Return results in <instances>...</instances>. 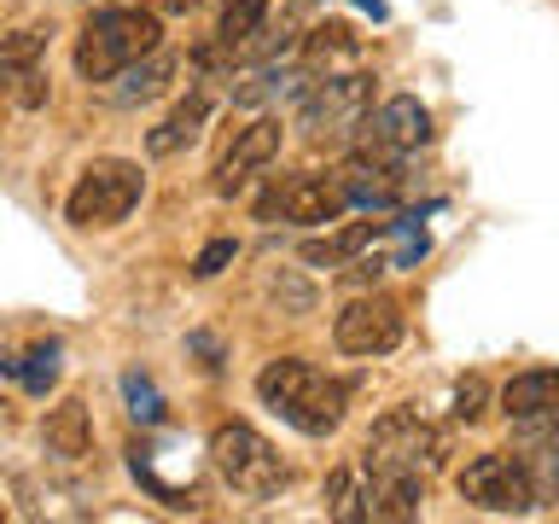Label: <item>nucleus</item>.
<instances>
[{
    "label": "nucleus",
    "instance_id": "1",
    "mask_svg": "<svg viewBox=\"0 0 559 524\" xmlns=\"http://www.w3.org/2000/svg\"><path fill=\"white\" fill-rule=\"evenodd\" d=\"M157 12L146 7H99L76 35V70L82 82H117L134 59L157 47Z\"/></svg>",
    "mask_w": 559,
    "mask_h": 524
},
{
    "label": "nucleus",
    "instance_id": "2",
    "mask_svg": "<svg viewBox=\"0 0 559 524\" xmlns=\"http://www.w3.org/2000/svg\"><path fill=\"white\" fill-rule=\"evenodd\" d=\"M210 461H216V472L227 484L239 489V496H251V501H269L286 489V461L274 454V443L262 437L257 426H245V419H227V426L210 431Z\"/></svg>",
    "mask_w": 559,
    "mask_h": 524
},
{
    "label": "nucleus",
    "instance_id": "3",
    "mask_svg": "<svg viewBox=\"0 0 559 524\" xmlns=\"http://www.w3.org/2000/svg\"><path fill=\"white\" fill-rule=\"evenodd\" d=\"M146 199V175H140V164H129V157H94L76 187H70L64 199V216L76 227H117L129 222V210Z\"/></svg>",
    "mask_w": 559,
    "mask_h": 524
},
{
    "label": "nucleus",
    "instance_id": "4",
    "mask_svg": "<svg viewBox=\"0 0 559 524\" xmlns=\"http://www.w3.org/2000/svg\"><path fill=\"white\" fill-rule=\"evenodd\" d=\"M449 454V437L431 431L419 414L408 408H391L379 419L373 431H367V454H361V472H426Z\"/></svg>",
    "mask_w": 559,
    "mask_h": 524
},
{
    "label": "nucleus",
    "instance_id": "5",
    "mask_svg": "<svg viewBox=\"0 0 559 524\" xmlns=\"http://www.w3.org/2000/svg\"><path fill=\"white\" fill-rule=\"evenodd\" d=\"M373 105V76L367 70H326V82H309L297 94V129L304 134H344L356 129Z\"/></svg>",
    "mask_w": 559,
    "mask_h": 524
},
{
    "label": "nucleus",
    "instance_id": "6",
    "mask_svg": "<svg viewBox=\"0 0 559 524\" xmlns=\"http://www.w3.org/2000/svg\"><path fill=\"white\" fill-rule=\"evenodd\" d=\"M461 496L472 507H484V513H531L536 507V489L524 478L519 454H478V461H466Z\"/></svg>",
    "mask_w": 559,
    "mask_h": 524
},
{
    "label": "nucleus",
    "instance_id": "7",
    "mask_svg": "<svg viewBox=\"0 0 559 524\" xmlns=\"http://www.w3.org/2000/svg\"><path fill=\"white\" fill-rule=\"evenodd\" d=\"M332 344L344 356H391L402 344V309L391 297H356L338 321H332Z\"/></svg>",
    "mask_w": 559,
    "mask_h": 524
},
{
    "label": "nucleus",
    "instance_id": "8",
    "mask_svg": "<svg viewBox=\"0 0 559 524\" xmlns=\"http://www.w3.org/2000/svg\"><path fill=\"white\" fill-rule=\"evenodd\" d=\"M361 129H367V146L361 152H373V157H408V152H419L431 140V111L414 94H396V99H384L379 111H367Z\"/></svg>",
    "mask_w": 559,
    "mask_h": 524
},
{
    "label": "nucleus",
    "instance_id": "9",
    "mask_svg": "<svg viewBox=\"0 0 559 524\" xmlns=\"http://www.w3.org/2000/svg\"><path fill=\"white\" fill-rule=\"evenodd\" d=\"M280 140H286V122H280V117H257L251 129H239L234 146L216 157V181H210V187H216L222 199H234L257 169H269L280 157Z\"/></svg>",
    "mask_w": 559,
    "mask_h": 524
},
{
    "label": "nucleus",
    "instance_id": "10",
    "mask_svg": "<svg viewBox=\"0 0 559 524\" xmlns=\"http://www.w3.org/2000/svg\"><path fill=\"white\" fill-rule=\"evenodd\" d=\"M344 210H349V199H344L338 175H292V181H280L274 216H286L297 227H326V222H338Z\"/></svg>",
    "mask_w": 559,
    "mask_h": 524
},
{
    "label": "nucleus",
    "instance_id": "11",
    "mask_svg": "<svg viewBox=\"0 0 559 524\" xmlns=\"http://www.w3.org/2000/svg\"><path fill=\"white\" fill-rule=\"evenodd\" d=\"M338 187H344V199L356 210H391L402 199V169H396V157L361 152L356 164L338 169Z\"/></svg>",
    "mask_w": 559,
    "mask_h": 524
},
{
    "label": "nucleus",
    "instance_id": "12",
    "mask_svg": "<svg viewBox=\"0 0 559 524\" xmlns=\"http://www.w3.org/2000/svg\"><path fill=\"white\" fill-rule=\"evenodd\" d=\"M349 391H356L349 379L314 373V384H309V391L297 396L280 419H286V426H297L304 437H326V431H338V419H344V408H349Z\"/></svg>",
    "mask_w": 559,
    "mask_h": 524
},
{
    "label": "nucleus",
    "instance_id": "13",
    "mask_svg": "<svg viewBox=\"0 0 559 524\" xmlns=\"http://www.w3.org/2000/svg\"><path fill=\"white\" fill-rule=\"evenodd\" d=\"M426 478L419 472H367V519H419Z\"/></svg>",
    "mask_w": 559,
    "mask_h": 524
},
{
    "label": "nucleus",
    "instance_id": "14",
    "mask_svg": "<svg viewBox=\"0 0 559 524\" xmlns=\"http://www.w3.org/2000/svg\"><path fill=\"white\" fill-rule=\"evenodd\" d=\"M41 443H47L52 461H82V454L94 449V419H87V402L82 396H64L59 408L47 414Z\"/></svg>",
    "mask_w": 559,
    "mask_h": 524
},
{
    "label": "nucleus",
    "instance_id": "15",
    "mask_svg": "<svg viewBox=\"0 0 559 524\" xmlns=\"http://www.w3.org/2000/svg\"><path fill=\"white\" fill-rule=\"evenodd\" d=\"M204 122H210V94H204V87H192V94L146 134V152H152V157H175V152L187 146V140L204 134Z\"/></svg>",
    "mask_w": 559,
    "mask_h": 524
},
{
    "label": "nucleus",
    "instance_id": "16",
    "mask_svg": "<svg viewBox=\"0 0 559 524\" xmlns=\"http://www.w3.org/2000/svg\"><path fill=\"white\" fill-rule=\"evenodd\" d=\"M314 373H321V367H309L304 356H280V361H269V367L257 373V396L269 402L274 414H286L292 402L314 384Z\"/></svg>",
    "mask_w": 559,
    "mask_h": 524
},
{
    "label": "nucleus",
    "instance_id": "17",
    "mask_svg": "<svg viewBox=\"0 0 559 524\" xmlns=\"http://www.w3.org/2000/svg\"><path fill=\"white\" fill-rule=\"evenodd\" d=\"M47 35H52V24H24V29H12L7 41H0V94H17V82L41 64Z\"/></svg>",
    "mask_w": 559,
    "mask_h": 524
},
{
    "label": "nucleus",
    "instance_id": "18",
    "mask_svg": "<svg viewBox=\"0 0 559 524\" xmlns=\"http://www.w3.org/2000/svg\"><path fill=\"white\" fill-rule=\"evenodd\" d=\"M501 408H507V419H524V414H548V408H559V367H531V373L507 379Z\"/></svg>",
    "mask_w": 559,
    "mask_h": 524
},
{
    "label": "nucleus",
    "instance_id": "19",
    "mask_svg": "<svg viewBox=\"0 0 559 524\" xmlns=\"http://www.w3.org/2000/svg\"><path fill=\"white\" fill-rule=\"evenodd\" d=\"M373 239H379V222H349V227H338V234H326V239H309L297 257H304L309 269H344V262H356Z\"/></svg>",
    "mask_w": 559,
    "mask_h": 524
},
{
    "label": "nucleus",
    "instance_id": "20",
    "mask_svg": "<svg viewBox=\"0 0 559 524\" xmlns=\"http://www.w3.org/2000/svg\"><path fill=\"white\" fill-rule=\"evenodd\" d=\"M175 70H181V59H175V52H164V47H152L146 59H134L129 70H122V87H117V105H140V99H157L169 87V76Z\"/></svg>",
    "mask_w": 559,
    "mask_h": 524
},
{
    "label": "nucleus",
    "instance_id": "21",
    "mask_svg": "<svg viewBox=\"0 0 559 524\" xmlns=\"http://www.w3.org/2000/svg\"><path fill=\"white\" fill-rule=\"evenodd\" d=\"M356 52H361V41H356V29H349V24H321V29L304 35V59H309L314 70L356 64Z\"/></svg>",
    "mask_w": 559,
    "mask_h": 524
},
{
    "label": "nucleus",
    "instance_id": "22",
    "mask_svg": "<svg viewBox=\"0 0 559 524\" xmlns=\"http://www.w3.org/2000/svg\"><path fill=\"white\" fill-rule=\"evenodd\" d=\"M326 513L344 519V524L367 519V489H361V472H356V466H338V472L326 478Z\"/></svg>",
    "mask_w": 559,
    "mask_h": 524
},
{
    "label": "nucleus",
    "instance_id": "23",
    "mask_svg": "<svg viewBox=\"0 0 559 524\" xmlns=\"http://www.w3.org/2000/svg\"><path fill=\"white\" fill-rule=\"evenodd\" d=\"M262 17H269V0H222V41L245 47L262 29Z\"/></svg>",
    "mask_w": 559,
    "mask_h": 524
},
{
    "label": "nucleus",
    "instance_id": "24",
    "mask_svg": "<svg viewBox=\"0 0 559 524\" xmlns=\"http://www.w3.org/2000/svg\"><path fill=\"white\" fill-rule=\"evenodd\" d=\"M122 396H129V414L140 426H164V396L146 373H122Z\"/></svg>",
    "mask_w": 559,
    "mask_h": 524
},
{
    "label": "nucleus",
    "instance_id": "25",
    "mask_svg": "<svg viewBox=\"0 0 559 524\" xmlns=\"http://www.w3.org/2000/svg\"><path fill=\"white\" fill-rule=\"evenodd\" d=\"M17 379H24V391L47 396L52 384H59V344H41L29 361H17Z\"/></svg>",
    "mask_w": 559,
    "mask_h": 524
},
{
    "label": "nucleus",
    "instance_id": "26",
    "mask_svg": "<svg viewBox=\"0 0 559 524\" xmlns=\"http://www.w3.org/2000/svg\"><path fill=\"white\" fill-rule=\"evenodd\" d=\"M269 297H274L286 314H309V309H314V286H309V279H297L292 269L269 274Z\"/></svg>",
    "mask_w": 559,
    "mask_h": 524
},
{
    "label": "nucleus",
    "instance_id": "27",
    "mask_svg": "<svg viewBox=\"0 0 559 524\" xmlns=\"http://www.w3.org/2000/svg\"><path fill=\"white\" fill-rule=\"evenodd\" d=\"M234 257H239V245H234V239H210L204 251L192 257V274H199V279H216L222 269H234Z\"/></svg>",
    "mask_w": 559,
    "mask_h": 524
},
{
    "label": "nucleus",
    "instance_id": "28",
    "mask_svg": "<svg viewBox=\"0 0 559 524\" xmlns=\"http://www.w3.org/2000/svg\"><path fill=\"white\" fill-rule=\"evenodd\" d=\"M484 402H489V384L472 373V379H461V391H454V419H484Z\"/></svg>",
    "mask_w": 559,
    "mask_h": 524
}]
</instances>
